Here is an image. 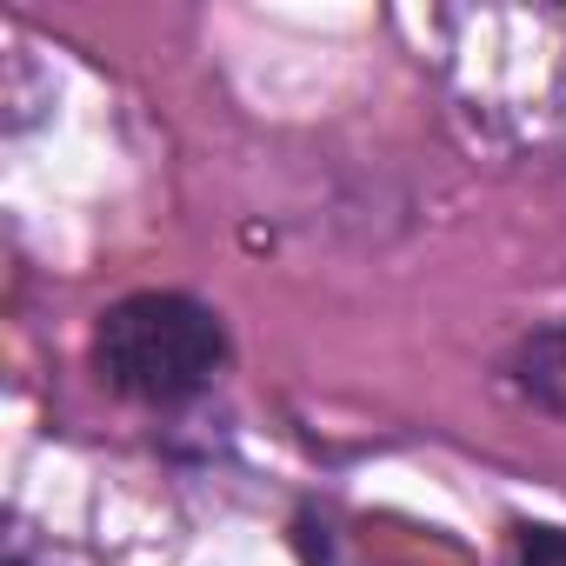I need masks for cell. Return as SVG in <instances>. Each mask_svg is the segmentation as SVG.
<instances>
[{
    "mask_svg": "<svg viewBox=\"0 0 566 566\" xmlns=\"http://www.w3.org/2000/svg\"><path fill=\"white\" fill-rule=\"evenodd\" d=\"M14 566H21V559H14Z\"/></svg>",
    "mask_w": 566,
    "mask_h": 566,
    "instance_id": "cell-4",
    "label": "cell"
},
{
    "mask_svg": "<svg viewBox=\"0 0 566 566\" xmlns=\"http://www.w3.org/2000/svg\"><path fill=\"white\" fill-rule=\"evenodd\" d=\"M520 566H566V533L559 526H526L520 533Z\"/></svg>",
    "mask_w": 566,
    "mask_h": 566,
    "instance_id": "cell-3",
    "label": "cell"
},
{
    "mask_svg": "<svg viewBox=\"0 0 566 566\" xmlns=\"http://www.w3.org/2000/svg\"><path fill=\"white\" fill-rule=\"evenodd\" d=\"M520 387H526L539 407L566 413V327L526 340V354H520Z\"/></svg>",
    "mask_w": 566,
    "mask_h": 566,
    "instance_id": "cell-2",
    "label": "cell"
},
{
    "mask_svg": "<svg viewBox=\"0 0 566 566\" xmlns=\"http://www.w3.org/2000/svg\"><path fill=\"white\" fill-rule=\"evenodd\" d=\"M220 354H227L220 321L187 294H134V301L107 307L94 327V360H101L107 387L127 400H147V407H174V400L200 394L213 380Z\"/></svg>",
    "mask_w": 566,
    "mask_h": 566,
    "instance_id": "cell-1",
    "label": "cell"
}]
</instances>
